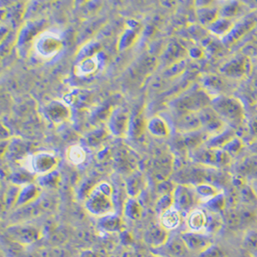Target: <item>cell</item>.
Returning a JSON list of instances; mask_svg holds the SVG:
<instances>
[{"label":"cell","mask_w":257,"mask_h":257,"mask_svg":"<svg viewBox=\"0 0 257 257\" xmlns=\"http://www.w3.org/2000/svg\"><path fill=\"white\" fill-rule=\"evenodd\" d=\"M113 187L105 181L99 182L92 188L85 199V208L91 215L101 218L115 213L113 202Z\"/></svg>","instance_id":"obj_1"},{"label":"cell","mask_w":257,"mask_h":257,"mask_svg":"<svg viewBox=\"0 0 257 257\" xmlns=\"http://www.w3.org/2000/svg\"><path fill=\"white\" fill-rule=\"evenodd\" d=\"M211 107L221 117L222 120L232 126H240L245 117V111L242 102L232 96L220 95L212 98Z\"/></svg>","instance_id":"obj_2"},{"label":"cell","mask_w":257,"mask_h":257,"mask_svg":"<svg viewBox=\"0 0 257 257\" xmlns=\"http://www.w3.org/2000/svg\"><path fill=\"white\" fill-rule=\"evenodd\" d=\"M212 97L202 88L186 92L172 102L177 113H199L211 105Z\"/></svg>","instance_id":"obj_3"},{"label":"cell","mask_w":257,"mask_h":257,"mask_svg":"<svg viewBox=\"0 0 257 257\" xmlns=\"http://www.w3.org/2000/svg\"><path fill=\"white\" fill-rule=\"evenodd\" d=\"M58 163L55 153L40 152L25 156L23 159V168L35 176H42L56 171Z\"/></svg>","instance_id":"obj_4"},{"label":"cell","mask_w":257,"mask_h":257,"mask_svg":"<svg viewBox=\"0 0 257 257\" xmlns=\"http://www.w3.org/2000/svg\"><path fill=\"white\" fill-rule=\"evenodd\" d=\"M36 54L44 60L55 58L64 48V41L61 36L46 30L41 33L33 43Z\"/></svg>","instance_id":"obj_5"},{"label":"cell","mask_w":257,"mask_h":257,"mask_svg":"<svg viewBox=\"0 0 257 257\" xmlns=\"http://www.w3.org/2000/svg\"><path fill=\"white\" fill-rule=\"evenodd\" d=\"M192 158L198 163L215 169L223 168L231 162V156L224 150L212 149L203 146L192 152Z\"/></svg>","instance_id":"obj_6"},{"label":"cell","mask_w":257,"mask_h":257,"mask_svg":"<svg viewBox=\"0 0 257 257\" xmlns=\"http://www.w3.org/2000/svg\"><path fill=\"white\" fill-rule=\"evenodd\" d=\"M131 117L128 111L122 107L113 108L107 119V129L115 137L122 138L129 134Z\"/></svg>","instance_id":"obj_7"},{"label":"cell","mask_w":257,"mask_h":257,"mask_svg":"<svg viewBox=\"0 0 257 257\" xmlns=\"http://www.w3.org/2000/svg\"><path fill=\"white\" fill-rule=\"evenodd\" d=\"M174 206L181 213H189L194 209L196 203L199 202L194 186L186 184H178L173 193Z\"/></svg>","instance_id":"obj_8"},{"label":"cell","mask_w":257,"mask_h":257,"mask_svg":"<svg viewBox=\"0 0 257 257\" xmlns=\"http://www.w3.org/2000/svg\"><path fill=\"white\" fill-rule=\"evenodd\" d=\"M7 234L14 242L21 245H30L39 241L42 237L41 230L27 224H17L7 228Z\"/></svg>","instance_id":"obj_9"},{"label":"cell","mask_w":257,"mask_h":257,"mask_svg":"<svg viewBox=\"0 0 257 257\" xmlns=\"http://www.w3.org/2000/svg\"><path fill=\"white\" fill-rule=\"evenodd\" d=\"M45 116L54 125H61L71 117L70 106L63 100L53 99L47 102L44 109Z\"/></svg>","instance_id":"obj_10"},{"label":"cell","mask_w":257,"mask_h":257,"mask_svg":"<svg viewBox=\"0 0 257 257\" xmlns=\"http://www.w3.org/2000/svg\"><path fill=\"white\" fill-rule=\"evenodd\" d=\"M199 116L202 130L208 134L209 137L216 136L226 129V123L214 111L211 105L200 111Z\"/></svg>","instance_id":"obj_11"},{"label":"cell","mask_w":257,"mask_h":257,"mask_svg":"<svg viewBox=\"0 0 257 257\" xmlns=\"http://www.w3.org/2000/svg\"><path fill=\"white\" fill-rule=\"evenodd\" d=\"M45 22L43 21H29L24 23L21 29L19 30L17 46L24 47L30 44L34 43L36 39L45 30Z\"/></svg>","instance_id":"obj_12"},{"label":"cell","mask_w":257,"mask_h":257,"mask_svg":"<svg viewBox=\"0 0 257 257\" xmlns=\"http://www.w3.org/2000/svg\"><path fill=\"white\" fill-rule=\"evenodd\" d=\"M181 236L187 245L189 251L198 252L199 254L214 245L212 237L205 232L186 231L181 233Z\"/></svg>","instance_id":"obj_13"},{"label":"cell","mask_w":257,"mask_h":257,"mask_svg":"<svg viewBox=\"0 0 257 257\" xmlns=\"http://www.w3.org/2000/svg\"><path fill=\"white\" fill-rule=\"evenodd\" d=\"M174 169V158L171 153H162L153 162V176L157 183L169 179Z\"/></svg>","instance_id":"obj_14"},{"label":"cell","mask_w":257,"mask_h":257,"mask_svg":"<svg viewBox=\"0 0 257 257\" xmlns=\"http://www.w3.org/2000/svg\"><path fill=\"white\" fill-rule=\"evenodd\" d=\"M175 125L181 134L202 130L199 113H177Z\"/></svg>","instance_id":"obj_15"},{"label":"cell","mask_w":257,"mask_h":257,"mask_svg":"<svg viewBox=\"0 0 257 257\" xmlns=\"http://www.w3.org/2000/svg\"><path fill=\"white\" fill-rule=\"evenodd\" d=\"M250 69L249 60L244 56L237 57L228 63L224 64L221 68V72L225 76L232 78H241L248 73Z\"/></svg>","instance_id":"obj_16"},{"label":"cell","mask_w":257,"mask_h":257,"mask_svg":"<svg viewBox=\"0 0 257 257\" xmlns=\"http://www.w3.org/2000/svg\"><path fill=\"white\" fill-rule=\"evenodd\" d=\"M179 139L180 140L178 141V146L181 149L194 152L202 147L206 141L209 139V136L203 130H199L191 133H180Z\"/></svg>","instance_id":"obj_17"},{"label":"cell","mask_w":257,"mask_h":257,"mask_svg":"<svg viewBox=\"0 0 257 257\" xmlns=\"http://www.w3.org/2000/svg\"><path fill=\"white\" fill-rule=\"evenodd\" d=\"M133 23V21H130L128 24H126V28L117 40V49L118 52L126 51L130 47H133L139 39L138 30L140 29V24Z\"/></svg>","instance_id":"obj_18"},{"label":"cell","mask_w":257,"mask_h":257,"mask_svg":"<svg viewBox=\"0 0 257 257\" xmlns=\"http://www.w3.org/2000/svg\"><path fill=\"white\" fill-rule=\"evenodd\" d=\"M101 54L102 53L92 58L85 59L81 62L77 63L74 67L75 75L80 78L91 77L94 75L98 70H100L103 64V59L101 57Z\"/></svg>","instance_id":"obj_19"},{"label":"cell","mask_w":257,"mask_h":257,"mask_svg":"<svg viewBox=\"0 0 257 257\" xmlns=\"http://www.w3.org/2000/svg\"><path fill=\"white\" fill-rule=\"evenodd\" d=\"M162 225L156 224L150 227L145 234V242L152 248H161L167 244L171 235Z\"/></svg>","instance_id":"obj_20"},{"label":"cell","mask_w":257,"mask_h":257,"mask_svg":"<svg viewBox=\"0 0 257 257\" xmlns=\"http://www.w3.org/2000/svg\"><path fill=\"white\" fill-rule=\"evenodd\" d=\"M115 164L117 171L125 173L128 176L132 172L136 171V160L127 148H121L115 153Z\"/></svg>","instance_id":"obj_21"},{"label":"cell","mask_w":257,"mask_h":257,"mask_svg":"<svg viewBox=\"0 0 257 257\" xmlns=\"http://www.w3.org/2000/svg\"><path fill=\"white\" fill-rule=\"evenodd\" d=\"M146 186V177L139 170L129 174L125 178V191L129 198L137 199Z\"/></svg>","instance_id":"obj_22"},{"label":"cell","mask_w":257,"mask_h":257,"mask_svg":"<svg viewBox=\"0 0 257 257\" xmlns=\"http://www.w3.org/2000/svg\"><path fill=\"white\" fill-rule=\"evenodd\" d=\"M207 212L200 208H194L189 212L186 218L189 231L194 232H205V228L207 225Z\"/></svg>","instance_id":"obj_23"},{"label":"cell","mask_w":257,"mask_h":257,"mask_svg":"<svg viewBox=\"0 0 257 257\" xmlns=\"http://www.w3.org/2000/svg\"><path fill=\"white\" fill-rule=\"evenodd\" d=\"M41 192V187L35 183H30L21 187L19 198L16 203V208H21L31 204L40 198Z\"/></svg>","instance_id":"obj_24"},{"label":"cell","mask_w":257,"mask_h":257,"mask_svg":"<svg viewBox=\"0 0 257 257\" xmlns=\"http://www.w3.org/2000/svg\"><path fill=\"white\" fill-rule=\"evenodd\" d=\"M188 50L178 42H172L170 45L166 47L163 54L162 60L169 66L175 64L176 62L185 60L187 55Z\"/></svg>","instance_id":"obj_25"},{"label":"cell","mask_w":257,"mask_h":257,"mask_svg":"<svg viewBox=\"0 0 257 257\" xmlns=\"http://www.w3.org/2000/svg\"><path fill=\"white\" fill-rule=\"evenodd\" d=\"M163 247L168 257H185L189 251L181 234L171 236Z\"/></svg>","instance_id":"obj_26"},{"label":"cell","mask_w":257,"mask_h":257,"mask_svg":"<svg viewBox=\"0 0 257 257\" xmlns=\"http://www.w3.org/2000/svg\"><path fill=\"white\" fill-rule=\"evenodd\" d=\"M98 227L106 233H118L123 232L124 223L122 219L114 213L99 218Z\"/></svg>","instance_id":"obj_27"},{"label":"cell","mask_w":257,"mask_h":257,"mask_svg":"<svg viewBox=\"0 0 257 257\" xmlns=\"http://www.w3.org/2000/svg\"><path fill=\"white\" fill-rule=\"evenodd\" d=\"M147 130L156 138H166L171 132L168 122L160 116H154L147 121Z\"/></svg>","instance_id":"obj_28"},{"label":"cell","mask_w":257,"mask_h":257,"mask_svg":"<svg viewBox=\"0 0 257 257\" xmlns=\"http://www.w3.org/2000/svg\"><path fill=\"white\" fill-rule=\"evenodd\" d=\"M159 224L162 225L165 229L168 231L175 230L178 228L182 222L181 212L177 210L176 207H172L169 210L164 212L162 215H160Z\"/></svg>","instance_id":"obj_29"},{"label":"cell","mask_w":257,"mask_h":257,"mask_svg":"<svg viewBox=\"0 0 257 257\" xmlns=\"http://www.w3.org/2000/svg\"><path fill=\"white\" fill-rule=\"evenodd\" d=\"M101 51H102V45L100 44V42L96 40H91L85 43L78 49L75 56V62L77 64L85 59L92 58L96 55H99Z\"/></svg>","instance_id":"obj_30"},{"label":"cell","mask_w":257,"mask_h":257,"mask_svg":"<svg viewBox=\"0 0 257 257\" xmlns=\"http://www.w3.org/2000/svg\"><path fill=\"white\" fill-rule=\"evenodd\" d=\"M202 89L210 95L212 98L222 95L224 83L217 75H207L202 80Z\"/></svg>","instance_id":"obj_31"},{"label":"cell","mask_w":257,"mask_h":257,"mask_svg":"<svg viewBox=\"0 0 257 257\" xmlns=\"http://www.w3.org/2000/svg\"><path fill=\"white\" fill-rule=\"evenodd\" d=\"M239 175L243 178L247 179L248 181L254 182L255 184H257L256 155L245 158V160L240 164Z\"/></svg>","instance_id":"obj_32"},{"label":"cell","mask_w":257,"mask_h":257,"mask_svg":"<svg viewBox=\"0 0 257 257\" xmlns=\"http://www.w3.org/2000/svg\"><path fill=\"white\" fill-rule=\"evenodd\" d=\"M67 100L66 102L69 105L74 106L76 108H85L90 104L92 96L88 91L85 90H80V89H76L71 91L69 94L66 96Z\"/></svg>","instance_id":"obj_33"},{"label":"cell","mask_w":257,"mask_h":257,"mask_svg":"<svg viewBox=\"0 0 257 257\" xmlns=\"http://www.w3.org/2000/svg\"><path fill=\"white\" fill-rule=\"evenodd\" d=\"M252 26H253V23H251V22H246L243 24L234 25L231 31L227 35L224 36L222 38L223 44L226 47L232 46L239 39H241L243 36L245 35L250 28H252Z\"/></svg>","instance_id":"obj_34"},{"label":"cell","mask_w":257,"mask_h":257,"mask_svg":"<svg viewBox=\"0 0 257 257\" xmlns=\"http://www.w3.org/2000/svg\"><path fill=\"white\" fill-rule=\"evenodd\" d=\"M194 189H195L199 202H203V203H206L208 200H210L214 197L218 196L220 193H222L220 192L219 188L207 182L198 183L194 185Z\"/></svg>","instance_id":"obj_35"},{"label":"cell","mask_w":257,"mask_h":257,"mask_svg":"<svg viewBox=\"0 0 257 257\" xmlns=\"http://www.w3.org/2000/svg\"><path fill=\"white\" fill-rule=\"evenodd\" d=\"M197 17L199 24L209 27L211 24H214L219 17V8H215L209 5L198 8L197 9Z\"/></svg>","instance_id":"obj_36"},{"label":"cell","mask_w":257,"mask_h":257,"mask_svg":"<svg viewBox=\"0 0 257 257\" xmlns=\"http://www.w3.org/2000/svg\"><path fill=\"white\" fill-rule=\"evenodd\" d=\"M143 206L137 199L128 198L123 204V215L131 221L140 220L143 216Z\"/></svg>","instance_id":"obj_37"},{"label":"cell","mask_w":257,"mask_h":257,"mask_svg":"<svg viewBox=\"0 0 257 257\" xmlns=\"http://www.w3.org/2000/svg\"><path fill=\"white\" fill-rule=\"evenodd\" d=\"M109 133L110 132L108 131V129L107 130L104 128L94 129L85 135L84 142L91 149L98 148L105 142Z\"/></svg>","instance_id":"obj_38"},{"label":"cell","mask_w":257,"mask_h":257,"mask_svg":"<svg viewBox=\"0 0 257 257\" xmlns=\"http://www.w3.org/2000/svg\"><path fill=\"white\" fill-rule=\"evenodd\" d=\"M235 24L232 23L231 20H227V19H223V18H219L214 24H211L209 27H207L210 32L213 34L218 36H222V38L224 36L227 35L231 29L233 28Z\"/></svg>","instance_id":"obj_39"},{"label":"cell","mask_w":257,"mask_h":257,"mask_svg":"<svg viewBox=\"0 0 257 257\" xmlns=\"http://www.w3.org/2000/svg\"><path fill=\"white\" fill-rule=\"evenodd\" d=\"M207 225L205 228V233L215 234L218 233L224 224V220L222 218L221 214L218 213H213V212H207Z\"/></svg>","instance_id":"obj_40"},{"label":"cell","mask_w":257,"mask_h":257,"mask_svg":"<svg viewBox=\"0 0 257 257\" xmlns=\"http://www.w3.org/2000/svg\"><path fill=\"white\" fill-rule=\"evenodd\" d=\"M146 130H147V121L141 113L131 117L129 134L132 135V137L136 139L140 138Z\"/></svg>","instance_id":"obj_41"},{"label":"cell","mask_w":257,"mask_h":257,"mask_svg":"<svg viewBox=\"0 0 257 257\" xmlns=\"http://www.w3.org/2000/svg\"><path fill=\"white\" fill-rule=\"evenodd\" d=\"M36 180H37V184L41 188L53 189L58 186L61 181V176L57 171H54L45 176H38Z\"/></svg>","instance_id":"obj_42"},{"label":"cell","mask_w":257,"mask_h":257,"mask_svg":"<svg viewBox=\"0 0 257 257\" xmlns=\"http://www.w3.org/2000/svg\"><path fill=\"white\" fill-rule=\"evenodd\" d=\"M226 204H227V200L223 193H220L218 196L214 197L213 199L208 200L206 203H204L207 210L213 213H218V214H221L222 212L225 211Z\"/></svg>","instance_id":"obj_43"},{"label":"cell","mask_w":257,"mask_h":257,"mask_svg":"<svg viewBox=\"0 0 257 257\" xmlns=\"http://www.w3.org/2000/svg\"><path fill=\"white\" fill-rule=\"evenodd\" d=\"M68 160L70 163L75 166L81 165L86 160V152L79 145H72L70 146L67 152Z\"/></svg>","instance_id":"obj_44"},{"label":"cell","mask_w":257,"mask_h":257,"mask_svg":"<svg viewBox=\"0 0 257 257\" xmlns=\"http://www.w3.org/2000/svg\"><path fill=\"white\" fill-rule=\"evenodd\" d=\"M223 220H224V223H226V225L231 229L239 228L242 225L241 216H240L239 210L236 207L225 209Z\"/></svg>","instance_id":"obj_45"},{"label":"cell","mask_w":257,"mask_h":257,"mask_svg":"<svg viewBox=\"0 0 257 257\" xmlns=\"http://www.w3.org/2000/svg\"><path fill=\"white\" fill-rule=\"evenodd\" d=\"M34 175H32L31 173H29L28 171L24 170L22 172H17L14 173L11 176V182L14 185H18L20 187H23L24 185L30 184V183H34L33 180L34 178Z\"/></svg>","instance_id":"obj_46"},{"label":"cell","mask_w":257,"mask_h":257,"mask_svg":"<svg viewBox=\"0 0 257 257\" xmlns=\"http://www.w3.org/2000/svg\"><path fill=\"white\" fill-rule=\"evenodd\" d=\"M174 195L173 194H167L160 196L158 199L156 200L155 203V211L156 213L160 216L162 215L164 212L169 210L170 208L174 207Z\"/></svg>","instance_id":"obj_47"},{"label":"cell","mask_w":257,"mask_h":257,"mask_svg":"<svg viewBox=\"0 0 257 257\" xmlns=\"http://www.w3.org/2000/svg\"><path fill=\"white\" fill-rule=\"evenodd\" d=\"M244 245L252 253L257 256V229L248 228L244 235Z\"/></svg>","instance_id":"obj_48"},{"label":"cell","mask_w":257,"mask_h":257,"mask_svg":"<svg viewBox=\"0 0 257 257\" xmlns=\"http://www.w3.org/2000/svg\"><path fill=\"white\" fill-rule=\"evenodd\" d=\"M186 68H187V62L185 59V60L176 62L175 64L169 66L165 70L164 74H165V76H167L169 78L178 77L185 71Z\"/></svg>","instance_id":"obj_49"},{"label":"cell","mask_w":257,"mask_h":257,"mask_svg":"<svg viewBox=\"0 0 257 257\" xmlns=\"http://www.w3.org/2000/svg\"><path fill=\"white\" fill-rule=\"evenodd\" d=\"M239 11V4L238 2H227L221 8H219V17L231 20L233 17L237 15Z\"/></svg>","instance_id":"obj_50"},{"label":"cell","mask_w":257,"mask_h":257,"mask_svg":"<svg viewBox=\"0 0 257 257\" xmlns=\"http://www.w3.org/2000/svg\"><path fill=\"white\" fill-rule=\"evenodd\" d=\"M17 41H18V34H15L11 32L9 36H7L4 40L1 41V47H0V51L2 56L8 55L13 47L17 45Z\"/></svg>","instance_id":"obj_51"},{"label":"cell","mask_w":257,"mask_h":257,"mask_svg":"<svg viewBox=\"0 0 257 257\" xmlns=\"http://www.w3.org/2000/svg\"><path fill=\"white\" fill-rule=\"evenodd\" d=\"M20 191H21V187L14 184L7 189V193L5 196V203L7 205V208L16 207V203L19 198Z\"/></svg>","instance_id":"obj_52"},{"label":"cell","mask_w":257,"mask_h":257,"mask_svg":"<svg viewBox=\"0 0 257 257\" xmlns=\"http://www.w3.org/2000/svg\"><path fill=\"white\" fill-rule=\"evenodd\" d=\"M101 7L99 2H86L80 7V14L84 17H91L97 12Z\"/></svg>","instance_id":"obj_53"},{"label":"cell","mask_w":257,"mask_h":257,"mask_svg":"<svg viewBox=\"0 0 257 257\" xmlns=\"http://www.w3.org/2000/svg\"><path fill=\"white\" fill-rule=\"evenodd\" d=\"M176 187V185H174L173 182L166 180L157 184V193L159 194V197L167 194H173Z\"/></svg>","instance_id":"obj_54"},{"label":"cell","mask_w":257,"mask_h":257,"mask_svg":"<svg viewBox=\"0 0 257 257\" xmlns=\"http://www.w3.org/2000/svg\"><path fill=\"white\" fill-rule=\"evenodd\" d=\"M198 257H225V254L220 246L213 245L209 248L199 253Z\"/></svg>","instance_id":"obj_55"},{"label":"cell","mask_w":257,"mask_h":257,"mask_svg":"<svg viewBox=\"0 0 257 257\" xmlns=\"http://www.w3.org/2000/svg\"><path fill=\"white\" fill-rule=\"evenodd\" d=\"M188 53L190 54L191 57H193V58L195 59L201 58V57L203 56L202 51H201L199 48H198V47H193V48H191L190 50H188Z\"/></svg>","instance_id":"obj_56"},{"label":"cell","mask_w":257,"mask_h":257,"mask_svg":"<svg viewBox=\"0 0 257 257\" xmlns=\"http://www.w3.org/2000/svg\"><path fill=\"white\" fill-rule=\"evenodd\" d=\"M81 257H101L99 254H97L96 252L94 251H91V250H87V251H84L81 254Z\"/></svg>","instance_id":"obj_57"},{"label":"cell","mask_w":257,"mask_h":257,"mask_svg":"<svg viewBox=\"0 0 257 257\" xmlns=\"http://www.w3.org/2000/svg\"><path fill=\"white\" fill-rule=\"evenodd\" d=\"M256 215H257V206H256Z\"/></svg>","instance_id":"obj_58"}]
</instances>
